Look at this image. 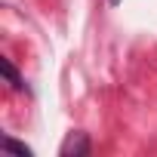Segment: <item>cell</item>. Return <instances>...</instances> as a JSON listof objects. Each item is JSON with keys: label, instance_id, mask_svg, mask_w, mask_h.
I'll use <instances>...</instances> for the list:
<instances>
[{"label": "cell", "instance_id": "4", "mask_svg": "<svg viewBox=\"0 0 157 157\" xmlns=\"http://www.w3.org/2000/svg\"><path fill=\"white\" fill-rule=\"evenodd\" d=\"M108 3H111V6H117V3H120V0H108Z\"/></svg>", "mask_w": 157, "mask_h": 157}, {"label": "cell", "instance_id": "3", "mask_svg": "<svg viewBox=\"0 0 157 157\" xmlns=\"http://www.w3.org/2000/svg\"><path fill=\"white\" fill-rule=\"evenodd\" d=\"M3 148H6V151H13V154H22V157H31V148H28V145H22V142H16V139H10V136L3 139Z\"/></svg>", "mask_w": 157, "mask_h": 157}, {"label": "cell", "instance_id": "1", "mask_svg": "<svg viewBox=\"0 0 157 157\" xmlns=\"http://www.w3.org/2000/svg\"><path fill=\"white\" fill-rule=\"evenodd\" d=\"M62 157H86L90 154V136L86 132H71L65 142H62V151H59Z\"/></svg>", "mask_w": 157, "mask_h": 157}, {"label": "cell", "instance_id": "2", "mask_svg": "<svg viewBox=\"0 0 157 157\" xmlns=\"http://www.w3.org/2000/svg\"><path fill=\"white\" fill-rule=\"evenodd\" d=\"M0 71H3V77L10 80V86H13V90H25V80H22V74L13 68V62H10V59H0Z\"/></svg>", "mask_w": 157, "mask_h": 157}]
</instances>
